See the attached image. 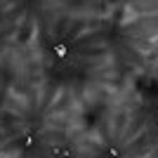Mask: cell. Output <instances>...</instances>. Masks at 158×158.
Instances as JSON below:
<instances>
[{"label": "cell", "mask_w": 158, "mask_h": 158, "mask_svg": "<svg viewBox=\"0 0 158 158\" xmlns=\"http://www.w3.org/2000/svg\"><path fill=\"white\" fill-rule=\"evenodd\" d=\"M52 52L59 57V59H64L66 54H69V47H66V43H54V47H52Z\"/></svg>", "instance_id": "obj_1"}]
</instances>
